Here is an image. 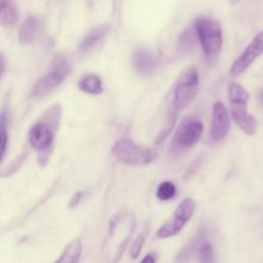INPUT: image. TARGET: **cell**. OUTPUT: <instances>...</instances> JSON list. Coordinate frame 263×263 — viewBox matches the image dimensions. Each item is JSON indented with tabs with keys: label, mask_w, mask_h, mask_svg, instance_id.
<instances>
[{
	"label": "cell",
	"mask_w": 263,
	"mask_h": 263,
	"mask_svg": "<svg viewBox=\"0 0 263 263\" xmlns=\"http://www.w3.org/2000/svg\"><path fill=\"white\" fill-rule=\"evenodd\" d=\"M61 116L60 106H54L45 114V117L36 122L30 129L29 142L30 145L38 150L45 152L51 146L54 139L59 120Z\"/></svg>",
	"instance_id": "cell-1"
},
{
	"label": "cell",
	"mask_w": 263,
	"mask_h": 263,
	"mask_svg": "<svg viewBox=\"0 0 263 263\" xmlns=\"http://www.w3.org/2000/svg\"><path fill=\"white\" fill-rule=\"evenodd\" d=\"M112 154L122 163L128 165H146L156 158L157 151L152 148L140 146L130 139L122 138L113 145Z\"/></svg>",
	"instance_id": "cell-2"
},
{
	"label": "cell",
	"mask_w": 263,
	"mask_h": 263,
	"mask_svg": "<svg viewBox=\"0 0 263 263\" xmlns=\"http://www.w3.org/2000/svg\"><path fill=\"white\" fill-rule=\"evenodd\" d=\"M194 31L208 60L217 58L222 47V30L220 25L211 18L199 17L194 23Z\"/></svg>",
	"instance_id": "cell-3"
},
{
	"label": "cell",
	"mask_w": 263,
	"mask_h": 263,
	"mask_svg": "<svg viewBox=\"0 0 263 263\" xmlns=\"http://www.w3.org/2000/svg\"><path fill=\"white\" fill-rule=\"evenodd\" d=\"M198 71L195 67L185 70L178 78L174 91V107L177 111L185 109L198 91Z\"/></svg>",
	"instance_id": "cell-4"
},
{
	"label": "cell",
	"mask_w": 263,
	"mask_h": 263,
	"mask_svg": "<svg viewBox=\"0 0 263 263\" xmlns=\"http://www.w3.org/2000/svg\"><path fill=\"white\" fill-rule=\"evenodd\" d=\"M71 72V67L64 57H57L51 63L49 72L43 75L33 88V96L42 98L57 87Z\"/></svg>",
	"instance_id": "cell-5"
},
{
	"label": "cell",
	"mask_w": 263,
	"mask_h": 263,
	"mask_svg": "<svg viewBox=\"0 0 263 263\" xmlns=\"http://www.w3.org/2000/svg\"><path fill=\"white\" fill-rule=\"evenodd\" d=\"M203 132V124L197 118L187 117L177 127L172 141L171 150L174 153H179L194 146Z\"/></svg>",
	"instance_id": "cell-6"
},
{
	"label": "cell",
	"mask_w": 263,
	"mask_h": 263,
	"mask_svg": "<svg viewBox=\"0 0 263 263\" xmlns=\"http://www.w3.org/2000/svg\"><path fill=\"white\" fill-rule=\"evenodd\" d=\"M194 209L195 202L192 198L183 199L175 210L172 217L156 231V238H168L178 234L192 217Z\"/></svg>",
	"instance_id": "cell-7"
},
{
	"label": "cell",
	"mask_w": 263,
	"mask_h": 263,
	"mask_svg": "<svg viewBox=\"0 0 263 263\" xmlns=\"http://www.w3.org/2000/svg\"><path fill=\"white\" fill-rule=\"evenodd\" d=\"M263 53V31H260L254 39L249 43L245 50L239 54V57L233 62L230 67V74L232 76H237L247 70L251 64Z\"/></svg>",
	"instance_id": "cell-8"
},
{
	"label": "cell",
	"mask_w": 263,
	"mask_h": 263,
	"mask_svg": "<svg viewBox=\"0 0 263 263\" xmlns=\"http://www.w3.org/2000/svg\"><path fill=\"white\" fill-rule=\"evenodd\" d=\"M230 129V120L227 109L222 102H216L213 107L211 138L215 142L222 141Z\"/></svg>",
	"instance_id": "cell-9"
},
{
	"label": "cell",
	"mask_w": 263,
	"mask_h": 263,
	"mask_svg": "<svg viewBox=\"0 0 263 263\" xmlns=\"http://www.w3.org/2000/svg\"><path fill=\"white\" fill-rule=\"evenodd\" d=\"M230 112L235 123L240 127L243 133L252 136L257 132V121L255 117L248 112L247 106L231 105Z\"/></svg>",
	"instance_id": "cell-10"
},
{
	"label": "cell",
	"mask_w": 263,
	"mask_h": 263,
	"mask_svg": "<svg viewBox=\"0 0 263 263\" xmlns=\"http://www.w3.org/2000/svg\"><path fill=\"white\" fill-rule=\"evenodd\" d=\"M133 61L136 71L141 75L153 73L158 66V58L147 49H137Z\"/></svg>",
	"instance_id": "cell-11"
},
{
	"label": "cell",
	"mask_w": 263,
	"mask_h": 263,
	"mask_svg": "<svg viewBox=\"0 0 263 263\" xmlns=\"http://www.w3.org/2000/svg\"><path fill=\"white\" fill-rule=\"evenodd\" d=\"M40 22L39 18L35 15H29L24 21L23 25L18 31V41L21 43H30L32 42L39 30Z\"/></svg>",
	"instance_id": "cell-12"
},
{
	"label": "cell",
	"mask_w": 263,
	"mask_h": 263,
	"mask_svg": "<svg viewBox=\"0 0 263 263\" xmlns=\"http://www.w3.org/2000/svg\"><path fill=\"white\" fill-rule=\"evenodd\" d=\"M18 10L14 2L1 1L0 2V24L4 27L12 28L17 23Z\"/></svg>",
	"instance_id": "cell-13"
},
{
	"label": "cell",
	"mask_w": 263,
	"mask_h": 263,
	"mask_svg": "<svg viewBox=\"0 0 263 263\" xmlns=\"http://www.w3.org/2000/svg\"><path fill=\"white\" fill-rule=\"evenodd\" d=\"M110 26L109 25H101L92 29L90 32H88L85 37L82 39L80 44V49L82 51H86L90 48H92L96 44H98L105 35L109 32Z\"/></svg>",
	"instance_id": "cell-14"
},
{
	"label": "cell",
	"mask_w": 263,
	"mask_h": 263,
	"mask_svg": "<svg viewBox=\"0 0 263 263\" xmlns=\"http://www.w3.org/2000/svg\"><path fill=\"white\" fill-rule=\"evenodd\" d=\"M81 241L79 239H74L66 247L63 254L53 263H78L81 256Z\"/></svg>",
	"instance_id": "cell-15"
},
{
	"label": "cell",
	"mask_w": 263,
	"mask_h": 263,
	"mask_svg": "<svg viewBox=\"0 0 263 263\" xmlns=\"http://www.w3.org/2000/svg\"><path fill=\"white\" fill-rule=\"evenodd\" d=\"M79 88L90 95H100L103 91V85L101 79L95 74H87L83 76L79 83Z\"/></svg>",
	"instance_id": "cell-16"
},
{
	"label": "cell",
	"mask_w": 263,
	"mask_h": 263,
	"mask_svg": "<svg viewBox=\"0 0 263 263\" xmlns=\"http://www.w3.org/2000/svg\"><path fill=\"white\" fill-rule=\"evenodd\" d=\"M228 98L231 105H245L248 106L250 99L249 92L240 84L232 82L228 86Z\"/></svg>",
	"instance_id": "cell-17"
},
{
	"label": "cell",
	"mask_w": 263,
	"mask_h": 263,
	"mask_svg": "<svg viewBox=\"0 0 263 263\" xmlns=\"http://www.w3.org/2000/svg\"><path fill=\"white\" fill-rule=\"evenodd\" d=\"M176 192H177V189L173 182L163 181L157 187L156 196L158 199L165 201V200H170V199L174 198L176 195Z\"/></svg>",
	"instance_id": "cell-18"
},
{
	"label": "cell",
	"mask_w": 263,
	"mask_h": 263,
	"mask_svg": "<svg viewBox=\"0 0 263 263\" xmlns=\"http://www.w3.org/2000/svg\"><path fill=\"white\" fill-rule=\"evenodd\" d=\"M200 243H201V240L199 237H196L194 240L190 241L184 248V250L180 252V254L176 258V263H186L187 261H189L194 255V253L198 250V247Z\"/></svg>",
	"instance_id": "cell-19"
},
{
	"label": "cell",
	"mask_w": 263,
	"mask_h": 263,
	"mask_svg": "<svg viewBox=\"0 0 263 263\" xmlns=\"http://www.w3.org/2000/svg\"><path fill=\"white\" fill-rule=\"evenodd\" d=\"M200 263H214L215 262V251L214 247L209 241H201L197 250Z\"/></svg>",
	"instance_id": "cell-20"
},
{
	"label": "cell",
	"mask_w": 263,
	"mask_h": 263,
	"mask_svg": "<svg viewBox=\"0 0 263 263\" xmlns=\"http://www.w3.org/2000/svg\"><path fill=\"white\" fill-rule=\"evenodd\" d=\"M195 36L196 34H193L191 30H186L182 33V35L179 38L178 42V48L182 52H187L191 50L195 46Z\"/></svg>",
	"instance_id": "cell-21"
},
{
	"label": "cell",
	"mask_w": 263,
	"mask_h": 263,
	"mask_svg": "<svg viewBox=\"0 0 263 263\" xmlns=\"http://www.w3.org/2000/svg\"><path fill=\"white\" fill-rule=\"evenodd\" d=\"M7 141H8L7 114L5 111H3L0 114V161L6 151Z\"/></svg>",
	"instance_id": "cell-22"
},
{
	"label": "cell",
	"mask_w": 263,
	"mask_h": 263,
	"mask_svg": "<svg viewBox=\"0 0 263 263\" xmlns=\"http://www.w3.org/2000/svg\"><path fill=\"white\" fill-rule=\"evenodd\" d=\"M145 237H146V234L142 232L133 241V243L129 248V256L132 259H136L139 257V255L142 251V248L144 246V242H145Z\"/></svg>",
	"instance_id": "cell-23"
},
{
	"label": "cell",
	"mask_w": 263,
	"mask_h": 263,
	"mask_svg": "<svg viewBox=\"0 0 263 263\" xmlns=\"http://www.w3.org/2000/svg\"><path fill=\"white\" fill-rule=\"evenodd\" d=\"M175 122H176V113H172V115H171V117L168 118V122L166 123V125H165V127L160 132V134L158 135V137L156 138V141H155V143L156 144H158V143H160V142H162L165 138H166V136H167V134L170 133V130L173 128V126H174V124H175Z\"/></svg>",
	"instance_id": "cell-24"
},
{
	"label": "cell",
	"mask_w": 263,
	"mask_h": 263,
	"mask_svg": "<svg viewBox=\"0 0 263 263\" xmlns=\"http://www.w3.org/2000/svg\"><path fill=\"white\" fill-rule=\"evenodd\" d=\"M201 162H202V158L201 157H199L198 159H196L189 167H188V170L185 172V174H184V180H190L193 176H194V174L198 171V168H199V166H200V164H201Z\"/></svg>",
	"instance_id": "cell-25"
},
{
	"label": "cell",
	"mask_w": 263,
	"mask_h": 263,
	"mask_svg": "<svg viewBox=\"0 0 263 263\" xmlns=\"http://www.w3.org/2000/svg\"><path fill=\"white\" fill-rule=\"evenodd\" d=\"M82 196H83V192H77L76 194H74V195L72 196L70 202H69V206H70V208H75V206L80 202Z\"/></svg>",
	"instance_id": "cell-26"
},
{
	"label": "cell",
	"mask_w": 263,
	"mask_h": 263,
	"mask_svg": "<svg viewBox=\"0 0 263 263\" xmlns=\"http://www.w3.org/2000/svg\"><path fill=\"white\" fill-rule=\"evenodd\" d=\"M140 263H155V256L154 254H147Z\"/></svg>",
	"instance_id": "cell-27"
},
{
	"label": "cell",
	"mask_w": 263,
	"mask_h": 263,
	"mask_svg": "<svg viewBox=\"0 0 263 263\" xmlns=\"http://www.w3.org/2000/svg\"><path fill=\"white\" fill-rule=\"evenodd\" d=\"M6 68V62H5V58L3 57V54L0 52V78L2 76V74L4 73Z\"/></svg>",
	"instance_id": "cell-28"
},
{
	"label": "cell",
	"mask_w": 263,
	"mask_h": 263,
	"mask_svg": "<svg viewBox=\"0 0 263 263\" xmlns=\"http://www.w3.org/2000/svg\"><path fill=\"white\" fill-rule=\"evenodd\" d=\"M261 100H262V101H263V91H262V92H261Z\"/></svg>",
	"instance_id": "cell-29"
}]
</instances>
